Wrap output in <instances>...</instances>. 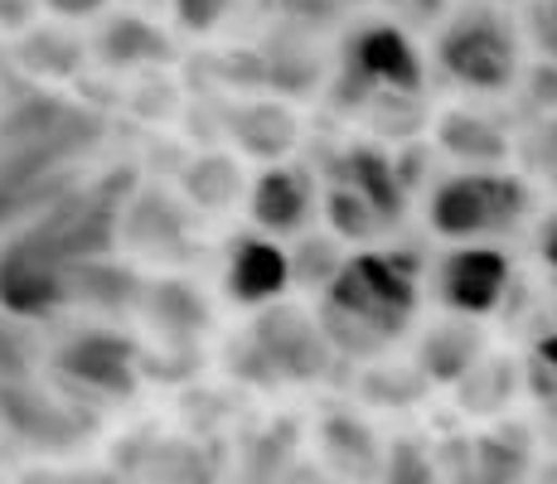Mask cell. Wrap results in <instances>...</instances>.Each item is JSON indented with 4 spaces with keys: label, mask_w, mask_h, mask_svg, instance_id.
I'll return each mask as SVG.
<instances>
[{
    "label": "cell",
    "mask_w": 557,
    "mask_h": 484,
    "mask_svg": "<svg viewBox=\"0 0 557 484\" xmlns=\"http://www.w3.org/2000/svg\"><path fill=\"white\" fill-rule=\"evenodd\" d=\"M417 306L412 272L388 252H359L335 266L325 286V320L330 335L349 349H373L407 330Z\"/></svg>",
    "instance_id": "obj_1"
},
{
    "label": "cell",
    "mask_w": 557,
    "mask_h": 484,
    "mask_svg": "<svg viewBox=\"0 0 557 484\" xmlns=\"http://www.w3.org/2000/svg\"><path fill=\"white\" fill-rule=\"evenodd\" d=\"M523 203H529V194H523L519 179L499 175V170H460V175H446L432 189L426 219L446 243L466 247L485 243L490 233H509L519 223Z\"/></svg>",
    "instance_id": "obj_2"
},
{
    "label": "cell",
    "mask_w": 557,
    "mask_h": 484,
    "mask_svg": "<svg viewBox=\"0 0 557 484\" xmlns=\"http://www.w3.org/2000/svg\"><path fill=\"white\" fill-rule=\"evenodd\" d=\"M436 59L456 83L480 92L509 88L513 69H519V49H513V29L495 10H460L436 35Z\"/></svg>",
    "instance_id": "obj_3"
},
{
    "label": "cell",
    "mask_w": 557,
    "mask_h": 484,
    "mask_svg": "<svg viewBox=\"0 0 557 484\" xmlns=\"http://www.w3.org/2000/svg\"><path fill=\"white\" fill-rule=\"evenodd\" d=\"M63 296H69V272H63L59 243L20 238L0 252V306L10 315H45L63 306Z\"/></svg>",
    "instance_id": "obj_4"
},
{
    "label": "cell",
    "mask_w": 557,
    "mask_h": 484,
    "mask_svg": "<svg viewBox=\"0 0 557 484\" xmlns=\"http://www.w3.org/2000/svg\"><path fill=\"white\" fill-rule=\"evenodd\" d=\"M436 282H442L446 310H460V315H490L509 290V257L490 243H466V247H456V252L442 257Z\"/></svg>",
    "instance_id": "obj_5"
},
{
    "label": "cell",
    "mask_w": 557,
    "mask_h": 484,
    "mask_svg": "<svg viewBox=\"0 0 557 484\" xmlns=\"http://www.w3.org/2000/svg\"><path fill=\"white\" fill-rule=\"evenodd\" d=\"M315 209V179L301 165H267L248 189V213L262 233H301Z\"/></svg>",
    "instance_id": "obj_6"
},
{
    "label": "cell",
    "mask_w": 557,
    "mask_h": 484,
    "mask_svg": "<svg viewBox=\"0 0 557 484\" xmlns=\"http://www.w3.org/2000/svg\"><path fill=\"white\" fill-rule=\"evenodd\" d=\"M355 69L363 83L388 92H417L422 88V53L398 25H363L355 35Z\"/></svg>",
    "instance_id": "obj_7"
},
{
    "label": "cell",
    "mask_w": 557,
    "mask_h": 484,
    "mask_svg": "<svg viewBox=\"0 0 557 484\" xmlns=\"http://www.w3.org/2000/svg\"><path fill=\"white\" fill-rule=\"evenodd\" d=\"M292 286V257L272 238H243L228 257V296L243 306H272Z\"/></svg>",
    "instance_id": "obj_8"
},
{
    "label": "cell",
    "mask_w": 557,
    "mask_h": 484,
    "mask_svg": "<svg viewBox=\"0 0 557 484\" xmlns=\"http://www.w3.org/2000/svg\"><path fill=\"white\" fill-rule=\"evenodd\" d=\"M59 369L83 383H107L116 393L132 383V373H126V344L112 335H78L59 353Z\"/></svg>",
    "instance_id": "obj_9"
},
{
    "label": "cell",
    "mask_w": 557,
    "mask_h": 484,
    "mask_svg": "<svg viewBox=\"0 0 557 484\" xmlns=\"http://www.w3.org/2000/svg\"><path fill=\"white\" fill-rule=\"evenodd\" d=\"M98 53H102L107 63H122V69H132V63L170 59V45H165V35H160L156 25H146L141 15H116V20H107V25H102Z\"/></svg>",
    "instance_id": "obj_10"
},
{
    "label": "cell",
    "mask_w": 557,
    "mask_h": 484,
    "mask_svg": "<svg viewBox=\"0 0 557 484\" xmlns=\"http://www.w3.org/2000/svg\"><path fill=\"white\" fill-rule=\"evenodd\" d=\"M446 146H451V156H460V160H499L505 156V136L470 112H451V122H446Z\"/></svg>",
    "instance_id": "obj_11"
},
{
    "label": "cell",
    "mask_w": 557,
    "mask_h": 484,
    "mask_svg": "<svg viewBox=\"0 0 557 484\" xmlns=\"http://www.w3.org/2000/svg\"><path fill=\"white\" fill-rule=\"evenodd\" d=\"M325 209H330V223H335V233H345V238H369L373 228H379V213L369 209V199L363 194H355L349 185L330 189L325 194Z\"/></svg>",
    "instance_id": "obj_12"
},
{
    "label": "cell",
    "mask_w": 557,
    "mask_h": 484,
    "mask_svg": "<svg viewBox=\"0 0 557 484\" xmlns=\"http://www.w3.org/2000/svg\"><path fill=\"white\" fill-rule=\"evenodd\" d=\"M170 5H175L180 29H189V35H209V29L228 15L233 0H170Z\"/></svg>",
    "instance_id": "obj_13"
},
{
    "label": "cell",
    "mask_w": 557,
    "mask_h": 484,
    "mask_svg": "<svg viewBox=\"0 0 557 484\" xmlns=\"http://www.w3.org/2000/svg\"><path fill=\"white\" fill-rule=\"evenodd\" d=\"M35 15H39V0H0V29H5V35L29 29Z\"/></svg>",
    "instance_id": "obj_14"
},
{
    "label": "cell",
    "mask_w": 557,
    "mask_h": 484,
    "mask_svg": "<svg viewBox=\"0 0 557 484\" xmlns=\"http://www.w3.org/2000/svg\"><path fill=\"white\" fill-rule=\"evenodd\" d=\"M102 5L107 0H39V10H49V15H59V20H88V15H98Z\"/></svg>",
    "instance_id": "obj_15"
},
{
    "label": "cell",
    "mask_w": 557,
    "mask_h": 484,
    "mask_svg": "<svg viewBox=\"0 0 557 484\" xmlns=\"http://www.w3.org/2000/svg\"><path fill=\"white\" fill-rule=\"evenodd\" d=\"M543 262H548L553 272H557V219L543 223Z\"/></svg>",
    "instance_id": "obj_16"
},
{
    "label": "cell",
    "mask_w": 557,
    "mask_h": 484,
    "mask_svg": "<svg viewBox=\"0 0 557 484\" xmlns=\"http://www.w3.org/2000/svg\"><path fill=\"white\" fill-rule=\"evenodd\" d=\"M539 359L557 373V330H553V335H543V339H539Z\"/></svg>",
    "instance_id": "obj_17"
},
{
    "label": "cell",
    "mask_w": 557,
    "mask_h": 484,
    "mask_svg": "<svg viewBox=\"0 0 557 484\" xmlns=\"http://www.w3.org/2000/svg\"><path fill=\"white\" fill-rule=\"evenodd\" d=\"M480 484H505V480H480Z\"/></svg>",
    "instance_id": "obj_18"
},
{
    "label": "cell",
    "mask_w": 557,
    "mask_h": 484,
    "mask_svg": "<svg viewBox=\"0 0 557 484\" xmlns=\"http://www.w3.org/2000/svg\"><path fill=\"white\" fill-rule=\"evenodd\" d=\"M553 175H557V170H553Z\"/></svg>",
    "instance_id": "obj_19"
}]
</instances>
